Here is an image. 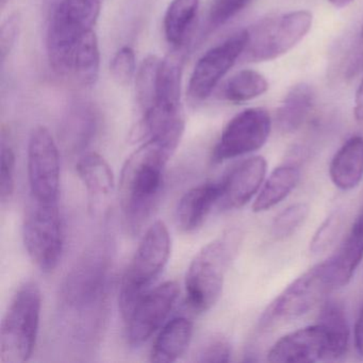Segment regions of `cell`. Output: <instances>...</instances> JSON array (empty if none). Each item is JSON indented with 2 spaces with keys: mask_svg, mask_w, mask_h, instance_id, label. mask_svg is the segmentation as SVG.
<instances>
[{
  "mask_svg": "<svg viewBox=\"0 0 363 363\" xmlns=\"http://www.w3.org/2000/svg\"><path fill=\"white\" fill-rule=\"evenodd\" d=\"M109 240L93 244L69 271L59 295L61 315L74 337L91 341L106 318L112 247Z\"/></svg>",
  "mask_w": 363,
  "mask_h": 363,
  "instance_id": "1",
  "label": "cell"
},
{
  "mask_svg": "<svg viewBox=\"0 0 363 363\" xmlns=\"http://www.w3.org/2000/svg\"><path fill=\"white\" fill-rule=\"evenodd\" d=\"M178 144L150 138L127 158L121 172L118 197L125 226L139 233L160 199L165 167Z\"/></svg>",
  "mask_w": 363,
  "mask_h": 363,
  "instance_id": "2",
  "label": "cell"
},
{
  "mask_svg": "<svg viewBox=\"0 0 363 363\" xmlns=\"http://www.w3.org/2000/svg\"><path fill=\"white\" fill-rule=\"evenodd\" d=\"M241 242V231L229 229L195 255L186 276V301L194 311H208L218 303Z\"/></svg>",
  "mask_w": 363,
  "mask_h": 363,
  "instance_id": "3",
  "label": "cell"
},
{
  "mask_svg": "<svg viewBox=\"0 0 363 363\" xmlns=\"http://www.w3.org/2000/svg\"><path fill=\"white\" fill-rule=\"evenodd\" d=\"M46 21V52L55 73L69 75L78 43L86 31L93 29L99 14L82 0H43Z\"/></svg>",
  "mask_w": 363,
  "mask_h": 363,
  "instance_id": "4",
  "label": "cell"
},
{
  "mask_svg": "<svg viewBox=\"0 0 363 363\" xmlns=\"http://www.w3.org/2000/svg\"><path fill=\"white\" fill-rule=\"evenodd\" d=\"M171 246V235L164 222L152 223L123 276L118 305L125 320L167 267Z\"/></svg>",
  "mask_w": 363,
  "mask_h": 363,
  "instance_id": "5",
  "label": "cell"
},
{
  "mask_svg": "<svg viewBox=\"0 0 363 363\" xmlns=\"http://www.w3.org/2000/svg\"><path fill=\"white\" fill-rule=\"evenodd\" d=\"M42 296L37 284L26 282L12 298L0 329V363H23L35 352Z\"/></svg>",
  "mask_w": 363,
  "mask_h": 363,
  "instance_id": "6",
  "label": "cell"
},
{
  "mask_svg": "<svg viewBox=\"0 0 363 363\" xmlns=\"http://www.w3.org/2000/svg\"><path fill=\"white\" fill-rule=\"evenodd\" d=\"M312 21V14L306 10L259 21L247 29L248 41L242 59L246 62H265L284 56L309 33Z\"/></svg>",
  "mask_w": 363,
  "mask_h": 363,
  "instance_id": "7",
  "label": "cell"
},
{
  "mask_svg": "<svg viewBox=\"0 0 363 363\" xmlns=\"http://www.w3.org/2000/svg\"><path fill=\"white\" fill-rule=\"evenodd\" d=\"M25 248L44 273L58 267L63 252V228L58 201L30 197L23 227Z\"/></svg>",
  "mask_w": 363,
  "mask_h": 363,
  "instance_id": "8",
  "label": "cell"
},
{
  "mask_svg": "<svg viewBox=\"0 0 363 363\" xmlns=\"http://www.w3.org/2000/svg\"><path fill=\"white\" fill-rule=\"evenodd\" d=\"M335 286L330 258L314 265L289 284L267 307L261 318L262 327L279 320L299 318L313 309Z\"/></svg>",
  "mask_w": 363,
  "mask_h": 363,
  "instance_id": "9",
  "label": "cell"
},
{
  "mask_svg": "<svg viewBox=\"0 0 363 363\" xmlns=\"http://www.w3.org/2000/svg\"><path fill=\"white\" fill-rule=\"evenodd\" d=\"M30 197L42 201H58L60 189V156L58 146L46 127L31 130L27 152Z\"/></svg>",
  "mask_w": 363,
  "mask_h": 363,
  "instance_id": "10",
  "label": "cell"
},
{
  "mask_svg": "<svg viewBox=\"0 0 363 363\" xmlns=\"http://www.w3.org/2000/svg\"><path fill=\"white\" fill-rule=\"evenodd\" d=\"M272 128V118L263 108H250L233 116L225 127L212 159L223 162L260 150Z\"/></svg>",
  "mask_w": 363,
  "mask_h": 363,
  "instance_id": "11",
  "label": "cell"
},
{
  "mask_svg": "<svg viewBox=\"0 0 363 363\" xmlns=\"http://www.w3.org/2000/svg\"><path fill=\"white\" fill-rule=\"evenodd\" d=\"M248 41L247 29L238 31L208 50L195 65L188 95L195 103L206 101L229 69L241 58Z\"/></svg>",
  "mask_w": 363,
  "mask_h": 363,
  "instance_id": "12",
  "label": "cell"
},
{
  "mask_svg": "<svg viewBox=\"0 0 363 363\" xmlns=\"http://www.w3.org/2000/svg\"><path fill=\"white\" fill-rule=\"evenodd\" d=\"M180 289L176 281H167L150 289L127 318V340L133 347L145 343L171 314Z\"/></svg>",
  "mask_w": 363,
  "mask_h": 363,
  "instance_id": "13",
  "label": "cell"
},
{
  "mask_svg": "<svg viewBox=\"0 0 363 363\" xmlns=\"http://www.w3.org/2000/svg\"><path fill=\"white\" fill-rule=\"evenodd\" d=\"M267 360L274 363L331 361L330 335L320 323L293 331L274 344L267 354Z\"/></svg>",
  "mask_w": 363,
  "mask_h": 363,
  "instance_id": "14",
  "label": "cell"
},
{
  "mask_svg": "<svg viewBox=\"0 0 363 363\" xmlns=\"http://www.w3.org/2000/svg\"><path fill=\"white\" fill-rule=\"evenodd\" d=\"M267 174V161L256 156L240 162L220 182L218 205L223 209H239L245 206L262 186Z\"/></svg>",
  "mask_w": 363,
  "mask_h": 363,
  "instance_id": "15",
  "label": "cell"
},
{
  "mask_svg": "<svg viewBox=\"0 0 363 363\" xmlns=\"http://www.w3.org/2000/svg\"><path fill=\"white\" fill-rule=\"evenodd\" d=\"M99 129V114L88 101H77L69 106L63 116L60 137L63 145L73 154H84Z\"/></svg>",
  "mask_w": 363,
  "mask_h": 363,
  "instance_id": "16",
  "label": "cell"
},
{
  "mask_svg": "<svg viewBox=\"0 0 363 363\" xmlns=\"http://www.w3.org/2000/svg\"><path fill=\"white\" fill-rule=\"evenodd\" d=\"M220 196V182H205L190 189L180 199L176 209L178 227L184 233L201 228Z\"/></svg>",
  "mask_w": 363,
  "mask_h": 363,
  "instance_id": "17",
  "label": "cell"
},
{
  "mask_svg": "<svg viewBox=\"0 0 363 363\" xmlns=\"http://www.w3.org/2000/svg\"><path fill=\"white\" fill-rule=\"evenodd\" d=\"M331 182L343 191L356 188L363 178V138H350L337 150L329 167Z\"/></svg>",
  "mask_w": 363,
  "mask_h": 363,
  "instance_id": "18",
  "label": "cell"
},
{
  "mask_svg": "<svg viewBox=\"0 0 363 363\" xmlns=\"http://www.w3.org/2000/svg\"><path fill=\"white\" fill-rule=\"evenodd\" d=\"M193 337V323L179 316L167 322L161 329L150 352V361L155 363H172L177 361L188 350Z\"/></svg>",
  "mask_w": 363,
  "mask_h": 363,
  "instance_id": "19",
  "label": "cell"
},
{
  "mask_svg": "<svg viewBox=\"0 0 363 363\" xmlns=\"http://www.w3.org/2000/svg\"><path fill=\"white\" fill-rule=\"evenodd\" d=\"M76 172L93 201L107 199L113 192L116 186L113 172L101 155L96 152L80 155L76 163Z\"/></svg>",
  "mask_w": 363,
  "mask_h": 363,
  "instance_id": "20",
  "label": "cell"
},
{
  "mask_svg": "<svg viewBox=\"0 0 363 363\" xmlns=\"http://www.w3.org/2000/svg\"><path fill=\"white\" fill-rule=\"evenodd\" d=\"M363 259V211L354 220L350 233L337 250L330 257L335 286H346L352 279Z\"/></svg>",
  "mask_w": 363,
  "mask_h": 363,
  "instance_id": "21",
  "label": "cell"
},
{
  "mask_svg": "<svg viewBox=\"0 0 363 363\" xmlns=\"http://www.w3.org/2000/svg\"><path fill=\"white\" fill-rule=\"evenodd\" d=\"M315 104V92L307 84L293 86L284 97L276 114L278 129L284 133H292L303 126Z\"/></svg>",
  "mask_w": 363,
  "mask_h": 363,
  "instance_id": "22",
  "label": "cell"
},
{
  "mask_svg": "<svg viewBox=\"0 0 363 363\" xmlns=\"http://www.w3.org/2000/svg\"><path fill=\"white\" fill-rule=\"evenodd\" d=\"M301 172L293 165H282L272 172L255 199L254 212H263L284 201L298 184Z\"/></svg>",
  "mask_w": 363,
  "mask_h": 363,
  "instance_id": "23",
  "label": "cell"
},
{
  "mask_svg": "<svg viewBox=\"0 0 363 363\" xmlns=\"http://www.w3.org/2000/svg\"><path fill=\"white\" fill-rule=\"evenodd\" d=\"M201 0H173L165 12L163 28L169 45L179 48L186 42L196 18Z\"/></svg>",
  "mask_w": 363,
  "mask_h": 363,
  "instance_id": "24",
  "label": "cell"
},
{
  "mask_svg": "<svg viewBox=\"0 0 363 363\" xmlns=\"http://www.w3.org/2000/svg\"><path fill=\"white\" fill-rule=\"evenodd\" d=\"M101 69V50L99 39L93 29L82 35L75 58H74L72 75L84 86H92L96 84Z\"/></svg>",
  "mask_w": 363,
  "mask_h": 363,
  "instance_id": "25",
  "label": "cell"
},
{
  "mask_svg": "<svg viewBox=\"0 0 363 363\" xmlns=\"http://www.w3.org/2000/svg\"><path fill=\"white\" fill-rule=\"evenodd\" d=\"M267 89L269 82L264 76L252 69H243L225 82L220 97L229 103H245L264 94Z\"/></svg>",
  "mask_w": 363,
  "mask_h": 363,
  "instance_id": "26",
  "label": "cell"
},
{
  "mask_svg": "<svg viewBox=\"0 0 363 363\" xmlns=\"http://www.w3.org/2000/svg\"><path fill=\"white\" fill-rule=\"evenodd\" d=\"M318 323L328 331L333 344V360H337L347 352L350 342V327L343 308L335 301H329L323 307Z\"/></svg>",
  "mask_w": 363,
  "mask_h": 363,
  "instance_id": "27",
  "label": "cell"
},
{
  "mask_svg": "<svg viewBox=\"0 0 363 363\" xmlns=\"http://www.w3.org/2000/svg\"><path fill=\"white\" fill-rule=\"evenodd\" d=\"M162 59L157 56H148L144 59L135 78V97L141 116L154 107L156 101L157 80L159 67Z\"/></svg>",
  "mask_w": 363,
  "mask_h": 363,
  "instance_id": "28",
  "label": "cell"
},
{
  "mask_svg": "<svg viewBox=\"0 0 363 363\" xmlns=\"http://www.w3.org/2000/svg\"><path fill=\"white\" fill-rule=\"evenodd\" d=\"M309 206L297 203L280 212L272 225V235L277 240L286 239L295 233L309 214Z\"/></svg>",
  "mask_w": 363,
  "mask_h": 363,
  "instance_id": "29",
  "label": "cell"
},
{
  "mask_svg": "<svg viewBox=\"0 0 363 363\" xmlns=\"http://www.w3.org/2000/svg\"><path fill=\"white\" fill-rule=\"evenodd\" d=\"M254 0H213L208 16L210 29L220 28L241 13Z\"/></svg>",
  "mask_w": 363,
  "mask_h": 363,
  "instance_id": "30",
  "label": "cell"
},
{
  "mask_svg": "<svg viewBox=\"0 0 363 363\" xmlns=\"http://www.w3.org/2000/svg\"><path fill=\"white\" fill-rule=\"evenodd\" d=\"M16 188V154L9 144H1L0 161V199L3 203L11 199Z\"/></svg>",
  "mask_w": 363,
  "mask_h": 363,
  "instance_id": "31",
  "label": "cell"
},
{
  "mask_svg": "<svg viewBox=\"0 0 363 363\" xmlns=\"http://www.w3.org/2000/svg\"><path fill=\"white\" fill-rule=\"evenodd\" d=\"M137 71L135 50L129 46H123L114 55L110 65L112 78L120 86H127L135 77Z\"/></svg>",
  "mask_w": 363,
  "mask_h": 363,
  "instance_id": "32",
  "label": "cell"
},
{
  "mask_svg": "<svg viewBox=\"0 0 363 363\" xmlns=\"http://www.w3.org/2000/svg\"><path fill=\"white\" fill-rule=\"evenodd\" d=\"M231 346L228 340L220 335H212L197 350L195 361L201 363L228 362Z\"/></svg>",
  "mask_w": 363,
  "mask_h": 363,
  "instance_id": "33",
  "label": "cell"
},
{
  "mask_svg": "<svg viewBox=\"0 0 363 363\" xmlns=\"http://www.w3.org/2000/svg\"><path fill=\"white\" fill-rule=\"evenodd\" d=\"M342 220V214L340 212H335L322 223L310 243V250L313 254L324 252L333 243L341 229Z\"/></svg>",
  "mask_w": 363,
  "mask_h": 363,
  "instance_id": "34",
  "label": "cell"
},
{
  "mask_svg": "<svg viewBox=\"0 0 363 363\" xmlns=\"http://www.w3.org/2000/svg\"><path fill=\"white\" fill-rule=\"evenodd\" d=\"M21 16L13 13L3 23L0 29V61L1 65L7 60L18 41L21 30Z\"/></svg>",
  "mask_w": 363,
  "mask_h": 363,
  "instance_id": "35",
  "label": "cell"
},
{
  "mask_svg": "<svg viewBox=\"0 0 363 363\" xmlns=\"http://www.w3.org/2000/svg\"><path fill=\"white\" fill-rule=\"evenodd\" d=\"M354 337L357 352L363 358V307L354 325Z\"/></svg>",
  "mask_w": 363,
  "mask_h": 363,
  "instance_id": "36",
  "label": "cell"
},
{
  "mask_svg": "<svg viewBox=\"0 0 363 363\" xmlns=\"http://www.w3.org/2000/svg\"><path fill=\"white\" fill-rule=\"evenodd\" d=\"M354 118L359 122H363V82L359 86L354 99Z\"/></svg>",
  "mask_w": 363,
  "mask_h": 363,
  "instance_id": "37",
  "label": "cell"
},
{
  "mask_svg": "<svg viewBox=\"0 0 363 363\" xmlns=\"http://www.w3.org/2000/svg\"><path fill=\"white\" fill-rule=\"evenodd\" d=\"M82 1H84L86 6H89L94 11L99 12V13L101 12V1L103 0H82Z\"/></svg>",
  "mask_w": 363,
  "mask_h": 363,
  "instance_id": "38",
  "label": "cell"
},
{
  "mask_svg": "<svg viewBox=\"0 0 363 363\" xmlns=\"http://www.w3.org/2000/svg\"><path fill=\"white\" fill-rule=\"evenodd\" d=\"M328 1L333 7L342 9V8H345L347 7L348 5H350L354 0H328Z\"/></svg>",
  "mask_w": 363,
  "mask_h": 363,
  "instance_id": "39",
  "label": "cell"
},
{
  "mask_svg": "<svg viewBox=\"0 0 363 363\" xmlns=\"http://www.w3.org/2000/svg\"><path fill=\"white\" fill-rule=\"evenodd\" d=\"M8 0H0V3H1V7H4V6L7 4Z\"/></svg>",
  "mask_w": 363,
  "mask_h": 363,
  "instance_id": "40",
  "label": "cell"
},
{
  "mask_svg": "<svg viewBox=\"0 0 363 363\" xmlns=\"http://www.w3.org/2000/svg\"><path fill=\"white\" fill-rule=\"evenodd\" d=\"M360 35H361V39L363 40V26H362V28H361Z\"/></svg>",
  "mask_w": 363,
  "mask_h": 363,
  "instance_id": "41",
  "label": "cell"
}]
</instances>
